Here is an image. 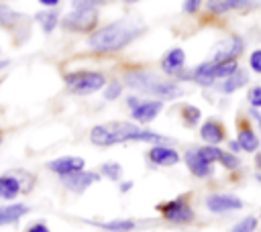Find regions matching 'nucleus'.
Wrapping results in <instances>:
<instances>
[{"label":"nucleus","mask_w":261,"mask_h":232,"mask_svg":"<svg viewBox=\"0 0 261 232\" xmlns=\"http://www.w3.org/2000/svg\"><path fill=\"white\" fill-rule=\"evenodd\" d=\"M88 224L104 230V232H135L139 222L133 218H116V220H106V222H98V220H86Z\"/></svg>","instance_id":"4be33fe9"},{"label":"nucleus","mask_w":261,"mask_h":232,"mask_svg":"<svg viewBox=\"0 0 261 232\" xmlns=\"http://www.w3.org/2000/svg\"><path fill=\"white\" fill-rule=\"evenodd\" d=\"M204 208L214 216H224L241 212L245 208V201L232 191H210L204 195Z\"/></svg>","instance_id":"6e6552de"},{"label":"nucleus","mask_w":261,"mask_h":232,"mask_svg":"<svg viewBox=\"0 0 261 232\" xmlns=\"http://www.w3.org/2000/svg\"><path fill=\"white\" fill-rule=\"evenodd\" d=\"M141 100H143V98H141L139 94H130V96H126V106H128V110H133Z\"/></svg>","instance_id":"e433bc0d"},{"label":"nucleus","mask_w":261,"mask_h":232,"mask_svg":"<svg viewBox=\"0 0 261 232\" xmlns=\"http://www.w3.org/2000/svg\"><path fill=\"white\" fill-rule=\"evenodd\" d=\"M35 22L41 26V31L45 33V35H51L57 26H59V22H61V14H59V10L57 8H45V10H39V12H35Z\"/></svg>","instance_id":"5701e85b"},{"label":"nucleus","mask_w":261,"mask_h":232,"mask_svg":"<svg viewBox=\"0 0 261 232\" xmlns=\"http://www.w3.org/2000/svg\"><path fill=\"white\" fill-rule=\"evenodd\" d=\"M181 163L186 165L190 175L196 179H210L214 175V165L204 159V155L200 153V147H188L181 153Z\"/></svg>","instance_id":"9d476101"},{"label":"nucleus","mask_w":261,"mask_h":232,"mask_svg":"<svg viewBox=\"0 0 261 232\" xmlns=\"http://www.w3.org/2000/svg\"><path fill=\"white\" fill-rule=\"evenodd\" d=\"M43 8H57L61 4V0H37Z\"/></svg>","instance_id":"58836bf2"},{"label":"nucleus","mask_w":261,"mask_h":232,"mask_svg":"<svg viewBox=\"0 0 261 232\" xmlns=\"http://www.w3.org/2000/svg\"><path fill=\"white\" fill-rule=\"evenodd\" d=\"M237 142H239V147H241V151L243 153H247V155H255L259 149H261V136H259V132L251 126V120H249V116H241L239 120H237Z\"/></svg>","instance_id":"ddd939ff"},{"label":"nucleus","mask_w":261,"mask_h":232,"mask_svg":"<svg viewBox=\"0 0 261 232\" xmlns=\"http://www.w3.org/2000/svg\"><path fill=\"white\" fill-rule=\"evenodd\" d=\"M202 6H204L202 0H184V4H181V12H184L186 16H196V14H200Z\"/></svg>","instance_id":"7c9ffc66"},{"label":"nucleus","mask_w":261,"mask_h":232,"mask_svg":"<svg viewBox=\"0 0 261 232\" xmlns=\"http://www.w3.org/2000/svg\"><path fill=\"white\" fill-rule=\"evenodd\" d=\"M31 212V208L27 204L20 201H6L0 206V226H8V224H16L20 218H24Z\"/></svg>","instance_id":"412c9836"},{"label":"nucleus","mask_w":261,"mask_h":232,"mask_svg":"<svg viewBox=\"0 0 261 232\" xmlns=\"http://www.w3.org/2000/svg\"><path fill=\"white\" fill-rule=\"evenodd\" d=\"M159 67L161 71L167 75V77H175L179 71L186 69V51L184 47H171L167 49L163 55H161V61H159Z\"/></svg>","instance_id":"6ab92c4d"},{"label":"nucleus","mask_w":261,"mask_h":232,"mask_svg":"<svg viewBox=\"0 0 261 232\" xmlns=\"http://www.w3.org/2000/svg\"><path fill=\"white\" fill-rule=\"evenodd\" d=\"M155 210L161 216V220L171 224V226H190L196 220V210H194L188 193H181V195H175L171 199L159 201L155 206Z\"/></svg>","instance_id":"39448f33"},{"label":"nucleus","mask_w":261,"mask_h":232,"mask_svg":"<svg viewBox=\"0 0 261 232\" xmlns=\"http://www.w3.org/2000/svg\"><path fill=\"white\" fill-rule=\"evenodd\" d=\"M24 232H51V230H49V226H47L43 220H39V222L29 224V226L24 228Z\"/></svg>","instance_id":"f704fd0d"},{"label":"nucleus","mask_w":261,"mask_h":232,"mask_svg":"<svg viewBox=\"0 0 261 232\" xmlns=\"http://www.w3.org/2000/svg\"><path fill=\"white\" fill-rule=\"evenodd\" d=\"M0 28L10 31L14 39H16V33H22V37L27 39L29 33H24V28L27 31L31 28V18L20 14V12H16V10H12L4 2H0Z\"/></svg>","instance_id":"4468645a"},{"label":"nucleus","mask_w":261,"mask_h":232,"mask_svg":"<svg viewBox=\"0 0 261 232\" xmlns=\"http://www.w3.org/2000/svg\"><path fill=\"white\" fill-rule=\"evenodd\" d=\"M0 53H2V49H0Z\"/></svg>","instance_id":"49530a36"},{"label":"nucleus","mask_w":261,"mask_h":232,"mask_svg":"<svg viewBox=\"0 0 261 232\" xmlns=\"http://www.w3.org/2000/svg\"><path fill=\"white\" fill-rule=\"evenodd\" d=\"M100 12L98 8H71L69 12H65L61 16L59 26L65 33H73V35H90L92 31H96L100 24Z\"/></svg>","instance_id":"423d86ee"},{"label":"nucleus","mask_w":261,"mask_h":232,"mask_svg":"<svg viewBox=\"0 0 261 232\" xmlns=\"http://www.w3.org/2000/svg\"><path fill=\"white\" fill-rule=\"evenodd\" d=\"M247 83H249V71H247V69H243V67H239L232 75H228L226 79L218 81L212 90H216L220 96H230V94L239 92L241 88H245Z\"/></svg>","instance_id":"aec40b11"},{"label":"nucleus","mask_w":261,"mask_h":232,"mask_svg":"<svg viewBox=\"0 0 261 232\" xmlns=\"http://www.w3.org/2000/svg\"><path fill=\"white\" fill-rule=\"evenodd\" d=\"M261 6V0H206L204 10L210 18H222L230 12H253Z\"/></svg>","instance_id":"1a4fd4ad"},{"label":"nucleus","mask_w":261,"mask_h":232,"mask_svg":"<svg viewBox=\"0 0 261 232\" xmlns=\"http://www.w3.org/2000/svg\"><path fill=\"white\" fill-rule=\"evenodd\" d=\"M147 161L151 167H159V169H169L181 163V155L173 144H151L149 151L145 153Z\"/></svg>","instance_id":"9b49d317"},{"label":"nucleus","mask_w":261,"mask_h":232,"mask_svg":"<svg viewBox=\"0 0 261 232\" xmlns=\"http://www.w3.org/2000/svg\"><path fill=\"white\" fill-rule=\"evenodd\" d=\"M247 63H249V69H251L253 73L261 75V47H257V49H253V51L249 53Z\"/></svg>","instance_id":"2f4dec72"},{"label":"nucleus","mask_w":261,"mask_h":232,"mask_svg":"<svg viewBox=\"0 0 261 232\" xmlns=\"http://www.w3.org/2000/svg\"><path fill=\"white\" fill-rule=\"evenodd\" d=\"M0 2H4V0H0Z\"/></svg>","instance_id":"a18cd8bd"},{"label":"nucleus","mask_w":261,"mask_h":232,"mask_svg":"<svg viewBox=\"0 0 261 232\" xmlns=\"http://www.w3.org/2000/svg\"><path fill=\"white\" fill-rule=\"evenodd\" d=\"M124 4H137V2H141V0H122Z\"/></svg>","instance_id":"37998d69"},{"label":"nucleus","mask_w":261,"mask_h":232,"mask_svg":"<svg viewBox=\"0 0 261 232\" xmlns=\"http://www.w3.org/2000/svg\"><path fill=\"white\" fill-rule=\"evenodd\" d=\"M122 94H124V83H122L120 77L108 79V83H106L104 90H102V98H104L106 102H114V100L122 98Z\"/></svg>","instance_id":"a878e982"},{"label":"nucleus","mask_w":261,"mask_h":232,"mask_svg":"<svg viewBox=\"0 0 261 232\" xmlns=\"http://www.w3.org/2000/svg\"><path fill=\"white\" fill-rule=\"evenodd\" d=\"M53 175H57L59 179L61 177H67V175H73L77 171H84L86 169V161L82 157H75V155H63V157H57V159H51L47 161L45 165Z\"/></svg>","instance_id":"f3484780"},{"label":"nucleus","mask_w":261,"mask_h":232,"mask_svg":"<svg viewBox=\"0 0 261 232\" xmlns=\"http://www.w3.org/2000/svg\"><path fill=\"white\" fill-rule=\"evenodd\" d=\"M98 173H100L104 179L114 181V183H120L122 177H124V169H122V165L116 163V161H104V163L98 167Z\"/></svg>","instance_id":"393cba45"},{"label":"nucleus","mask_w":261,"mask_h":232,"mask_svg":"<svg viewBox=\"0 0 261 232\" xmlns=\"http://www.w3.org/2000/svg\"><path fill=\"white\" fill-rule=\"evenodd\" d=\"M253 177H255V181L261 185V171H255V175H253Z\"/></svg>","instance_id":"79ce46f5"},{"label":"nucleus","mask_w":261,"mask_h":232,"mask_svg":"<svg viewBox=\"0 0 261 232\" xmlns=\"http://www.w3.org/2000/svg\"><path fill=\"white\" fill-rule=\"evenodd\" d=\"M122 83L124 88H130L135 94L139 96H151V98H157V100H177L184 90L181 85L167 77L165 73H157L149 67H128L126 71H122Z\"/></svg>","instance_id":"7ed1b4c3"},{"label":"nucleus","mask_w":261,"mask_h":232,"mask_svg":"<svg viewBox=\"0 0 261 232\" xmlns=\"http://www.w3.org/2000/svg\"><path fill=\"white\" fill-rule=\"evenodd\" d=\"M198 134L204 144L220 147L222 142H226V128L218 118H206L204 122H200Z\"/></svg>","instance_id":"a211bd4d"},{"label":"nucleus","mask_w":261,"mask_h":232,"mask_svg":"<svg viewBox=\"0 0 261 232\" xmlns=\"http://www.w3.org/2000/svg\"><path fill=\"white\" fill-rule=\"evenodd\" d=\"M133 187H135V181H133V179H122V181L118 183V191H120L122 195H124V193H128Z\"/></svg>","instance_id":"c9c22d12"},{"label":"nucleus","mask_w":261,"mask_h":232,"mask_svg":"<svg viewBox=\"0 0 261 232\" xmlns=\"http://www.w3.org/2000/svg\"><path fill=\"white\" fill-rule=\"evenodd\" d=\"M2 140H4V132L0 130V144H2Z\"/></svg>","instance_id":"c03bdc74"},{"label":"nucleus","mask_w":261,"mask_h":232,"mask_svg":"<svg viewBox=\"0 0 261 232\" xmlns=\"http://www.w3.org/2000/svg\"><path fill=\"white\" fill-rule=\"evenodd\" d=\"M147 26L137 18H118L98 26L86 37V49L94 55H114L141 39Z\"/></svg>","instance_id":"f257e3e1"},{"label":"nucleus","mask_w":261,"mask_h":232,"mask_svg":"<svg viewBox=\"0 0 261 232\" xmlns=\"http://www.w3.org/2000/svg\"><path fill=\"white\" fill-rule=\"evenodd\" d=\"M165 108V102L163 100H157V98H143L133 110H130V120L137 122V124H151Z\"/></svg>","instance_id":"2eb2a0df"},{"label":"nucleus","mask_w":261,"mask_h":232,"mask_svg":"<svg viewBox=\"0 0 261 232\" xmlns=\"http://www.w3.org/2000/svg\"><path fill=\"white\" fill-rule=\"evenodd\" d=\"M200 153L204 155L206 161H210L212 165H218V159H220L222 149L220 147H212V144H200Z\"/></svg>","instance_id":"c85d7f7f"},{"label":"nucleus","mask_w":261,"mask_h":232,"mask_svg":"<svg viewBox=\"0 0 261 232\" xmlns=\"http://www.w3.org/2000/svg\"><path fill=\"white\" fill-rule=\"evenodd\" d=\"M63 83L71 96H92L104 90V85L108 83V77L104 71L80 69V71L63 73Z\"/></svg>","instance_id":"20e7f679"},{"label":"nucleus","mask_w":261,"mask_h":232,"mask_svg":"<svg viewBox=\"0 0 261 232\" xmlns=\"http://www.w3.org/2000/svg\"><path fill=\"white\" fill-rule=\"evenodd\" d=\"M218 165H220L222 169H226L228 173H237V171L243 169V161H241V157L234 155V153H230V151H224V149H222V153H220Z\"/></svg>","instance_id":"bb28decb"},{"label":"nucleus","mask_w":261,"mask_h":232,"mask_svg":"<svg viewBox=\"0 0 261 232\" xmlns=\"http://www.w3.org/2000/svg\"><path fill=\"white\" fill-rule=\"evenodd\" d=\"M257 228H259V218L255 214H249V216L241 218L239 222H234L228 232H255Z\"/></svg>","instance_id":"cd10ccee"},{"label":"nucleus","mask_w":261,"mask_h":232,"mask_svg":"<svg viewBox=\"0 0 261 232\" xmlns=\"http://www.w3.org/2000/svg\"><path fill=\"white\" fill-rule=\"evenodd\" d=\"M253 165H255V171H261V149L253 155Z\"/></svg>","instance_id":"ea45409f"},{"label":"nucleus","mask_w":261,"mask_h":232,"mask_svg":"<svg viewBox=\"0 0 261 232\" xmlns=\"http://www.w3.org/2000/svg\"><path fill=\"white\" fill-rule=\"evenodd\" d=\"M35 185V175L29 171H6L0 175V199L14 201L20 193H29Z\"/></svg>","instance_id":"0eeeda50"},{"label":"nucleus","mask_w":261,"mask_h":232,"mask_svg":"<svg viewBox=\"0 0 261 232\" xmlns=\"http://www.w3.org/2000/svg\"><path fill=\"white\" fill-rule=\"evenodd\" d=\"M179 118L186 128H196L202 122V110L194 104H181L179 106Z\"/></svg>","instance_id":"b1692460"},{"label":"nucleus","mask_w":261,"mask_h":232,"mask_svg":"<svg viewBox=\"0 0 261 232\" xmlns=\"http://www.w3.org/2000/svg\"><path fill=\"white\" fill-rule=\"evenodd\" d=\"M10 67V61L8 59H0V73L4 71V69H8Z\"/></svg>","instance_id":"a19ab883"},{"label":"nucleus","mask_w":261,"mask_h":232,"mask_svg":"<svg viewBox=\"0 0 261 232\" xmlns=\"http://www.w3.org/2000/svg\"><path fill=\"white\" fill-rule=\"evenodd\" d=\"M100 179H102V175H100L98 171H88V169H84V171H77V173H73V175L61 177L59 181H61V185H63L67 191L80 195V193H84L86 189H90L94 183H98Z\"/></svg>","instance_id":"dca6fc26"},{"label":"nucleus","mask_w":261,"mask_h":232,"mask_svg":"<svg viewBox=\"0 0 261 232\" xmlns=\"http://www.w3.org/2000/svg\"><path fill=\"white\" fill-rule=\"evenodd\" d=\"M226 144H228V149H226V151H230V153H234V155L243 153V151H241V147H239V142H237V138H228V140H226Z\"/></svg>","instance_id":"4c0bfd02"},{"label":"nucleus","mask_w":261,"mask_h":232,"mask_svg":"<svg viewBox=\"0 0 261 232\" xmlns=\"http://www.w3.org/2000/svg\"><path fill=\"white\" fill-rule=\"evenodd\" d=\"M247 116H249V120H253V122H255V130H257V132H259V136H261V112H259L257 108H249Z\"/></svg>","instance_id":"72a5a7b5"},{"label":"nucleus","mask_w":261,"mask_h":232,"mask_svg":"<svg viewBox=\"0 0 261 232\" xmlns=\"http://www.w3.org/2000/svg\"><path fill=\"white\" fill-rule=\"evenodd\" d=\"M108 0H71V8H98Z\"/></svg>","instance_id":"473e14b6"},{"label":"nucleus","mask_w":261,"mask_h":232,"mask_svg":"<svg viewBox=\"0 0 261 232\" xmlns=\"http://www.w3.org/2000/svg\"><path fill=\"white\" fill-rule=\"evenodd\" d=\"M247 102H249L251 108H257V110L261 108V83L251 85L247 90Z\"/></svg>","instance_id":"c756f323"},{"label":"nucleus","mask_w":261,"mask_h":232,"mask_svg":"<svg viewBox=\"0 0 261 232\" xmlns=\"http://www.w3.org/2000/svg\"><path fill=\"white\" fill-rule=\"evenodd\" d=\"M245 47H247V43L241 35H228L216 43L210 59H214V61H239V57L245 53Z\"/></svg>","instance_id":"f8f14e48"},{"label":"nucleus","mask_w":261,"mask_h":232,"mask_svg":"<svg viewBox=\"0 0 261 232\" xmlns=\"http://www.w3.org/2000/svg\"><path fill=\"white\" fill-rule=\"evenodd\" d=\"M90 142L100 149H110L116 144L124 142H147V144H171L173 140L161 132L149 130L147 126L126 122V120H114V122H104L96 124L90 128Z\"/></svg>","instance_id":"f03ea898"}]
</instances>
